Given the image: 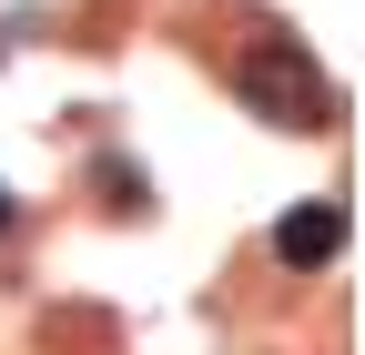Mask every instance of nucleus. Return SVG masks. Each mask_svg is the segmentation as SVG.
<instances>
[{
  "mask_svg": "<svg viewBox=\"0 0 365 355\" xmlns=\"http://www.w3.org/2000/svg\"><path fill=\"white\" fill-rule=\"evenodd\" d=\"M234 92H244L274 132H335L325 71H314V51H304V41H284V31H254L244 51H234Z\"/></svg>",
  "mask_w": 365,
  "mask_h": 355,
  "instance_id": "f257e3e1",
  "label": "nucleus"
},
{
  "mask_svg": "<svg viewBox=\"0 0 365 355\" xmlns=\"http://www.w3.org/2000/svg\"><path fill=\"white\" fill-rule=\"evenodd\" d=\"M335 244H345V203H335V193H314V203H294L284 224H274V254H284L294 274H314V264H335Z\"/></svg>",
  "mask_w": 365,
  "mask_h": 355,
  "instance_id": "f03ea898",
  "label": "nucleus"
},
{
  "mask_svg": "<svg viewBox=\"0 0 365 355\" xmlns=\"http://www.w3.org/2000/svg\"><path fill=\"white\" fill-rule=\"evenodd\" d=\"M0 234H11V193H0Z\"/></svg>",
  "mask_w": 365,
  "mask_h": 355,
  "instance_id": "7ed1b4c3",
  "label": "nucleus"
}]
</instances>
